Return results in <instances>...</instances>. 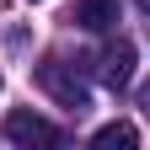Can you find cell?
<instances>
[{
    "mask_svg": "<svg viewBox=\"0 0 150 150\" xmlns=\"http://www.w3.org/2000/svg\"><path fill=\"white\" fill-rule=\"evenodd\" d=\"M91 145H97V150H134V145H139V129L123 123V118H118V123H102L97 134H91Z\"/></svg>",
    "mask_w": 150,
    "mask_h": 150,
    "instance_id": "obj_5",
    "label": "cell"
},
{
    "mask_svg": "<svg viewBox=\"0 0 150 150\" xmlns=\"http://www.w3.org/2000/svg\"><path fill=\"white\" fill-rule=\"evenodd\" d=\"M75 27L112 32V27H118V0H75Z\"/></svg>",
    "mask_w": 150,
    "mask_h": 150,
    "instance_id": "obj_4",
    "label": "cell"
},
{
    "mask_svg": "<svg viewBox=\"0 0 150 150\" xmlns=\"http://www.w3.org/2000/svg\"><path fill=\"white\" fill-rule=\"evenodd\" d=\"M0 134H6L11 145H59L64 134L54 129L48 118H38V112H27V107H16V112H6V123H0Z\"/></svg>",
    "mask_w": 150,
    "mask_h": 150,
    "instance_id": "obj_2",
    "label": "cell"
},
{
    "mask_svg": "<svg viewBox=\"0 0 150 150\" xmlns=\"http://www.w3.org/2000/svg\"><path fill=\"white\" fill-rule=\"evenodd\" d=\"M139 107H145V112H150V86H145V91H139Z\"/></svg>",
    "mask_w": 150,
    "mask_h": 150,
    "instance_id": "obj_6",
    "label": "cell"
},
{
    "mask_svg": "<svg viewBox=\"0 0 150 150\" xmlns=\"http://www.w3.org/2000/svg\"><path fill=\"white\" fill-rule=\"evenodd\" d=\"M91 70H97V81L112 86V91H123L129 81H134V43L129 38H118V43H107L97 59H91Z\"/></svg>",
    "mask_w": 150,
    "mask_h": 150,
    "instance_id": "obj_3",
    "label": "cell"
},
{
    "mask_svg": "<svg viewBox=\"0 0 150 150\" xmlns=\"http://www.w3.org/2000/svg\"><path fill=\"white\" fill-rule=\"evenodd\" d=\"M38 86H43L59 107H70V112H86V107H91L86 81H81V75H75L64 59H43V64H38Z\"/></svg>",
    "mask_w": 150,
    "mask_h": 150,
    "instance_id": "obj_1",
    "label": "cell"
},
{
    "mask_svg": "<svg viewBox=\"0 0 150 150\" xmlns=\"http://www.w3.org/2000/svg\"><path fill=\"white\" fill-rule=\"evenodd\" d=\"M134 6H139V11H145V16H150V0H134Z\"/></svg>",
    "mask_w": 150,
    "mask_h": 150,
    "instance_id": "obj_7",
    "label": "cell"
}]
</instances>
